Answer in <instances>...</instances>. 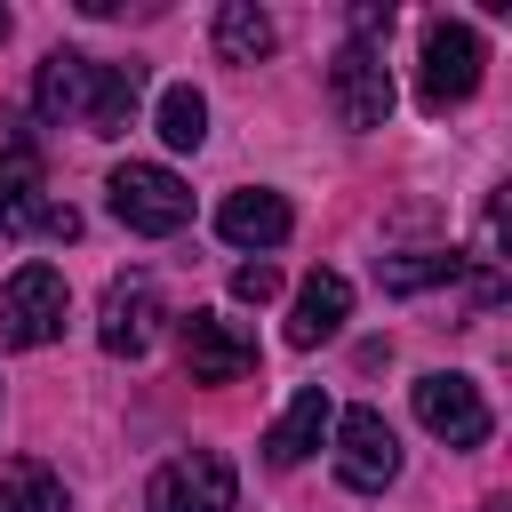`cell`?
<instances>
[{"label":"cell","mask_w":512,"mask_h":512,"mask_svg":"<svg viewBox=\"0 0 512 512\" xmlns=\"http://www.w3.org/2000/svg\"><path fill=\"white\" fill-rule=\"evenodd\" d=\"M104 192H112V216H120L128 232H144V240H168V232L192 224V192H184V176L160 168V160H128V168H112Z\"/></svg>","instance_id":"7a4b0ae2"},{"label":"cell","mask_w":512,"mask_h":512,"mask_svg":"<svg viewBox=\"0 0 512 512\" xmlns=\"http://www.w3.org/2000/svg\"><path fill=\"white\" fill-rule=\"evenodd\" d=\"M272 40H280V32H272V16H264L256 0H224V8H216V56H224V64H264Z\"/></svg>","instance_id":"9a60e30c"},{"label":"cell","mask_w":512,"mask_h":512,"mask_svg":"<svg viewBox=\"0 0 512 512\" xmlns=\"http://www.w3.org/2000/svg\"><path fill=\"white\" fill-rule=\"evenodd\" d=\"M160 288L144 280V272H128V280H112L104 288V320H96V344L112 352V360H144L152 352V336H160Z\"/></svg>","instance_id":"9c48e42d"},{"label":"cell","mask_w":512,"mask_h":512,"mask_svg":"<svg viewBox=\"0 0 512 512\" xmlns=\"http://www.w3.org/2000/svg\"><path fill=\"white\" fill-rule=\"evenodd\" d=\"M0 40H8V8H0Z\"/></svg>","instance_id":"44dd1931"},{"label":"cell","mask_w":512,"mask_h":512,"mask_svg":"<svg viewBox=\"0 0 512 512\" xmlns=\"http://www.w3.org/2000/svg\"><path fill=\"white\" fill-rule=\"evenodd\" d=\"M40 232L48 240H80V208H40Z\"/></svg>","instance_id":"ffe728a7"},{"label":"cell","mask_w":512,"mask_h":512,"mask_svg":"<svg viewBox=\"0 0 512 512\" xmlns=\"http://www.w3.org/2000/svg\"><path fill=\"white\" fill-rule=\"evenodd\" d=\"M200 136H208V96L200 88H168L160 96V144L168 152H200Z\"/></svg>","instance_id":"ac0fdd59"},{"label":"cell","mask_w":512,"mask_h":512,"mask_svg":"<svg viewBox=\"0 0 512 512\" xmlns=\"http://www.w3.org/2000/svg\"><path fill=\"white\" fill-rule=\"evenodd\" d=\"M0 512H64V480L48 464H8L0 472Z\"/></svg>","instance_id":"e0dca14e"},{"label":"cell","mask_w":512,"mask_h":512,"mask_svg":"<svg viewBox=\"0 0 512 512\" xmlns=\"http://www.w3.org/2000/svg\"><path fill=\"white\" fill-rule=\"evenodd\" d=\"M184 368L192 384H240L256 368V336L240 320H216V312H192L184 320Z\"/></svg>","instance_id":"30bf717a"},{"label":"cell","mask_w":512,"mask_h":512,"mask_svg":"<svg viewBox=\"0 0 512 512\" xmlns=\"http://www.w3.org/2000/svg\"><path fill=\"white\" fill-rule=\"evenodd\" d=\"M328 104H336L344 128H384L392 120V64H384V48L344 40L336 64H328Z\"/></svg>","instance_id":"8992f818"},{"label":"cell","mask_w":512,"mask_h":512,"mask_svg":"<svg viewBox=\"0 0 512 512\" xmlns=\"http://www.w3.org/2000/svg\"><path fill=\"white\" fill-rule=\"evenodd\" d=\"M232 496H240L232 464H224L216 448H184V456H168V464L152 472L144 512H232Z\"/></svg>","instance_id":"5b68a950"},{"label":"cell","mask_w":512,"mask_h":512,"mask_svg":"<svg viewBox=\"0 0 512 512\" xmlns=\"http://www.w3.org/2000/svg\"><path fill=\"white\" fill-rule=\"evenodd\" d=\"M48 192V176H40V152L16 136V144H0V232H32L40 224V200Z\"/></svg>","instance_id":"5bb4252c"},{"label":"cell","mask_w":512,"mask_h":512,"mask_svg":"<svg viewBox=\"0 0 512 512\" xmlns=\"http://www.w3.org/2000/svg\"><path fill=\"white\" fill-rule=\"evenodd\" d=\"M64 312H72V288L56 264H24L8 288H0V344L32 352V344H56L64 336Z\"/></svg>","instance_id":"277c9868"},{"label":"cell","mask_w":512,"mask_h":512,"mask_svg":"<svg viewBox=\"0 0 512 512\" xmlns=\"http://www.w3.org/2000/svg\"><path fill=\"white\" fill-rule=\"evenodd\" d=\"M464 272V256L456 248H416V256H376V280L392 288V296H416V288H448Z\"/></svg>","instance_id":"2e32d148"},{"label":"cell","mask_w":512,"mask_h":512,"mask_svg":"<svg viewBox=\"0 0 512 512\" xmlns=\"http://www.w3.org/2000/svg\"><path fill=\"white\" fill-rule=\"evenodd\" d=\"M416 424H424L432 440H448V448H480L496 416H488V400H480L472 376L432 368V376H416Z\"/></svg>","instance_id":"52a82bcc"},{"label":"cell","mask_w":512,"mask_h":512,"mask_svg":"<svg viewBox=\"0 0 512 512\" xmlns=\"http://www.w3.org/2000/svg\"><path fill=\"white\" fill-rule=\"evenodd\" d=\"M480 64H488L480 32H472V24H456V16H432V24H424V72H416V96H424V112H448V104H464V96L480 88Z\"/></svg>","instance_id":"3957f363"},{"label":"cell","mask_w":512,"mask_h":512,"mask_svg":"<svg viewBox=\"0 0 512 512\" xmlns=\"http://www.w3.org/2000/svg\"><path fill=\"white\" fill-rule=\"evenodd\" d=\"M344 312H352V280H344V272H312V280L296 288V312H288V344H296V352L328 344V336L344 328Z\"/></svg>","instance_id":"7c38bea8"},{"label":"cell","mask_w":512,"mask_h":512,"mask_svg":"<svg viewBox=\"0 0 512 512\" xmlns=\"http://www.w3.org/2000/svg\"><path fill=\"white\" fill-rule=\"evenodd\" d=\"M216 232H224L232 248H280V240L296 232V208H288L280 192L248 184V192H232V200L216 208Z\"/></svg>","instance_id":"8fae6325"},{"label":"cell","mask_w":512,"mask_h":512,"mask_svg":"<svg viewBox=\"0 0 512 512\" xmlns=\"http://www.w3.org/2000/svg\"><path fill=\"white\" fill-rule=\"evenodd\" d=\"M136 88H144L136 64H96V56L56 48V56L40 64V80H32V104H40L48 120L88 128V136H120V128L136 120Z\"/></svg>","instance_id":"6da1fadb"},{"label":"cell","mask_w":512,"mask_h":512,"mask_svg":"<svg viewBox=\"0 0 512 512\" xmlns=\"http://www.w3.org/2000/svg\"><path fill=\"white\" fill-rule=\"evenodd\" d=\"M480 512H504V504H480Z\"/></svg>","instance_id":"7402d4cb"},{"label":"cell","mask_w":512,"mask_h":512,"mask_svg":"<svg viewBox=\"0 0 512 512\" xmlns=\"http://www.w3.org/2000/svg\"><path fill=\"white\" fill-rule=\"evenodd\" d=\"M232 296H240V304L280 296V264H264V256H256V264H240V272H232Z\"/></svg>","instance_id":"d6986e66"},{"label":"cell","mask_w":512,"mask_h":512,"mask_svg":"<svg viewBox=\"0 0 512 512\" xmlns=\"http://www.w3.org/2000/svg\"><path fill=\"white\" fill-rule=\"evenodd\" d=\"M336 480L360 488V496H376V488L400 480V432L376 408H344L336 416Z\"/></svg>","instance_id":"ba28073f"},{"label":"cell","mask_w":512,"mask_h":512,"mask_svg":"<svg viewBox=\"0 0 512 512\" xmlns=\"http://www.w3.org/2000/svg\"><path fill=\"white\" fill-rule=\"evenodd\" d=\"M328 424H336V408H328V392H320V384H304V392H296V400L280 408V424L264 432V456H272V464L288 472V464H304V456L320 448V432H328Z\"/></svg>","instance_id":"4fadbf2b"}]
</instances>
